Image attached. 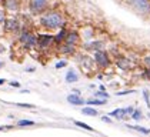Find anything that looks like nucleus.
<instances>
[{"mask_svg": "<svg viewBox=\"0 0 150 137\" xmlns=\"http://www.w3.org/2000/svg\"><path fill=\"white\" fill-rule=\"evenodd\" d=\"M127 129H132L134 131H139L142 134H150V129H146V127H140V126H132V124H126Z\"/></svg>", "mask_w": 150, "mask_h": 137, "instance_id": "6ab92c4d", "label": "nucleus"}, {"mask_svg": "<svg viewBox=\"0 0 150 137\" xmlns=\"http://www.w3.org/2000/svg\"><path fill=\"white\" fill-rule=\"evenodd\" d=\"M32 34H33V33H32L30 30H27V29H26V30H22V32H20V36H19V42L23 44L24 42H26V40H27V39L32 36Z\"/></svg>", "mask_w": 150, "mask_h": 137, "instance_id": "412c9836", "label": "nucleus"}, {"mask_svg": "<svg viewBox=\"0 0 150 137\" xmlns=\"http://www.w3.org/2000/svg\"><path fill=\"white\" fill-rule=\"evenodd\" d=\"M147 117H149V119H150V113H147Z\"/></svg>", "mask_w": 150, "mask_h": 137, "instance_id": "79ce46f5", "label": "nucleus"}, {"mask_svg": "<svg viewBox=\"0 0 150 137\" xmlns=\"http://www.w3.org/2000/svg\"><path fill=\"white\" fill-rule=\"evenodd\" d=\"M4 32L6 33H16L19 32V27H20V23H19V19L17 17H10L4 22Z\"/></svg>", "mask_w": 150, "mask_h": 137, "instance_id": "423d86ee", "label": "nucleus"}, {"mask_svg": "<svg viewBox=\"0 0 150 137\" xmlns=\"http://www.w3.org/2000/svg\"><path fill=\"white\" fill-rule=\"evenodd\" d=\"M66 34H67V30L64 29V26H63V27H60V29H59V32L54 34V43L60 46L62 43H63V42H64V39H66Z\"/></svg>", "mask_w": 150, "mask_h": 137, "instance_id": "ddd939ff", "label": "nucleus"}, {"mask_svg": "<svg viewBox=\"0 0 150 137\" xmlns=\"http://www.w3.org/2000/svg\"><path fill=\"white\" fill-rule=\"evenodd\" d=\"M94 97H99V99H109V93L104 91V90L96 91V93H94Z\"/></svg>", "mask_w": 150, "mask_h": 137, "instance_id": "393cba45", "label": "nucleus"}, {"mask_svg": "<svg viewBox=\"0 0 150 137\" xmlns=\"http://www.w3.org/2000/svg\"><path fill=\"white\" fill-rule=\"evenodd\" d=\"M93 60H94V63L97 64V67H100V68H107L110 66V63H112L109 53L102 50V49L93 52Z\"/></svg>", "mask_w": 150, "mask_h": 137, "instance_id": "f03ea898", "label": "nucleus"}, {"mask_svg": "<svg viewBox=\"0 0 150 137\" xmlns=\"http://www.w3.org/2000/svg\"><path fill=\"white\" fill-rule=\"evenodd\" d=\"M3 4L9 13H16L20 7V0H3Z\"/></svg>", "mask_w": 150, "mask_h": 137, "instance_id": "0eeeda50", "label": "nucleus"}, {"mask_svg": "<svg viewBox=\"0 0 150 137\" xmlns=\"http://www.w3.org/2000/svg\"><path fill=\"white\" fill-rule=\"evenodd\" d=\"M27 126H35V121L33 120H26V119L17 121V127H27Z\"/></svg>", "mask_w": 150, "mask_h": 137, "instance_id": "b1692460", "label": "nucleus"}, {"mask_svg": "<svg viewBox=\"0 0 150 137\" xmlns=\"http://www.w3.org/2000/svg\"><path fill=\"white\" fill-rule=\"evenodd\" d=\"M23 47L24 49H35V47H37V36H36V34H32L23 43Z\"/></svg>", "mask_w": 150, "mask_h": 137, "instance_id": "dca6fc26", "label": "nucleus"}, {"mask_svg": "<svg viewBox=\"0 0 150 137\" xmlns=\"http://www.w3.org/2000/svg\"><path fill=\"white\" fill-rule=\"evenodd\" d=\"M73 123L77 126V127H80V129H84V130H87V131H93V130H94L92 126H89L87 123H84V121H79V120H74Z\"/></svg>", "mask_w": 150, "mask_h": 137, "instance_id": "4be33fe9", "label": "nucleus"}, {"mask_svg": "<svg viewBox=\"0 0 150 137\" xmlns=\"http://www.w3.org/2000/svg\"><path fill=\"white\" fill-rule=\"evenodd\" d=\"M143 97H144V102L147 104V107L150 109V91L149 90H143Z\"/></svg>", "mask_w": 150, "mask_h": 137, "instance_id": "cd10ccee", "label": "nucleus"}, {"mask_svg": "<svg viewBox=\"0 0 150 137\" xmlns=\"http://www.w3.org/2000/svg\"><path fill=\"white\" fill-rule=\"evenodd\" d=\"M134 90H125V91H116V96H126V94H132Z\"/></svg>", "mask_w": 150, "mask_h": 137, "instance_id": "7c9ffc66", "label": "nucleus"}, {"mask_svg": "<svg viewBox=\"0 0 150 137\" xmlns=\"http://www.w3.org/2000/svg\"><path fill=\"white\" fill-rule=\"evenodd\" d=\"M79 81V74H77V71L76 70H73V68H70L67 70V73H66V83H77Z\"/></svg>", "mask_w": 150, "mask_h": 137, "instance_id": "4468645a", "label": "nucleus"}, {"mask_svg": "<svg viewBox=\"0 0 150 137\" xmlns=\"http://www.w3.org/2000/svg\"><path fill=\"white\" fill-rule=\"evenodd\" d=\"M143 61H144L146 67H150V54H147V56H144V59H143Z\"/></svg>", "mask_w": 150, "mask_h": 137, "instance_id": "72a5a7b5", "label": "nucleus"}, {"mask_svg": "<svg viewBox=\"0 0 150 137\" xmlns=\"http://www.w3.org/2000/svg\"><path fill=\"white\" fill-rule=\"evenodd\" d=\"M59 52L62 53V54H74V52H76V46L73 44H69V43H62L60 47H59Z\"/></svg>", "mask_w": 150, "mask_h": 137, "instance_id": "9b49d317", "label": "nucleus"}, {"mask_svg": "<svg viewBox=\"0 0 150 137\" xmlns=\"http://www.w3.org/2000/svg\"><path fill=\"white\" fill-rule=\"evenodd\" d=\"M47 4H49V0H30L29 10L32 14H42L47 9Z\"/></svg>", "mask_w": 150, "mask_h": 137, "instance_id": "7ed1b4c3", "label": "nucleus"}, {"mask_svg": "<svg viewBox=\"0 0 150 137\" xmlns=\"http://www.w3.org/2000/svg\"><path fill=\"white\" fill-rule=\"evenodd\" d=\"M133 110H134V107H133V106H130V107H126V109H125V112H126V116H132Z\"/></svg>", "mask_w": 150, "mask_h": 137, "instance_id": "473e14b6", "label": "nucleus"}, {"mask_svg": "<svg viewBox=\"0 0 150 137\" xmlns=\"http://www.w3.org/2000/svg\"><path fill=\"white\" fill-rule=\"evenodd\" d=\"M4 83H6V80H4V79H0V86H1V84H4Z\"/></svg>", "mask_w": 150, "mask_h": 137, "instance_id": "58836bf2", "label": "nucleus"}, {"mask_svg": "<svg viewBox=\"0 0 150 137\" xmlns=\"http://www.w3.org/2000/svg\"><path fill=\"white\" fill-rule=\"evenodd\" d=\"M0 4H3V0H0Z\"/></svg>", "mask_w": 150, "mask_h": 137, "instance_id": "a19ab883", "label": "nucleus"}, {"mask_svg": "<svg viewBox=\"0 0 150 137\" xmlns=\"http://www.w3.org/2000/svg\"><path fill=\"white\" fill-rule=\"evenodd\" d=\"M116 64H117V67L122 68V70H130V68L133 67V64L130 63V60L127 57H119L117 61H116Z\"/></svg>", "mask_w": 150, "mask_h": 137, "instance_id": "f8f14e48", "label": "nucleus"}, {"mask_svg": "<svg viewBox=\"0 0 150 137\" xmlns=\"http://www.w3.org/2000/svg\"><path fill=\"white\" fill-rule=\"evenodd\" d=\"M35 70H36L35 67H29V68H26V71H29V73H33Z\"/></svg>", "mask_w": 150, "mask_h": 137, "instance_id": "4c0bfd02", "label": "nucleus"}, {"mask_svg": "<svg viewBox=\"0 0 150 137\" xmlns=\"http://www.w3.org/2000/svg\"><path fill=\"white\" fill-rule=\"evenodd\" d=\"M81 114H86V116H97V114H99V112H97L93 106H87V107H83Z\"/></svg>", "mask_w": 150, "mask_h": 137, "instance_id": "aec40b11", "label": "nucleus"}, {"mask_svg": "<svg viewBox=\"0 0 150 137\" xmlns=\"http://www.w3.org/2000/svg\"><path fill=\"white\" fill-rule=\"evenodd\" d=\"M129 1L132 7L139 13H143V14L150 13V0H129Z\"/></svg>", "mask_w": 150, "mask_h": 137, "instance_id": "20e7f679", "label": "nucleus"}, {"mask_svg": "<svg viewBox=\"0 0 150 137\" xmlns=\"http://www.w3.org/2000/svg\"><path fill=\"white\" fill-rule=\"evenodd\" d=\"M40 24L46 30H59L64 26V19L59 11H46L40 16Z\"/></svg>", "mask_w": 150, "mask_h": 137, "instance_id": "f257e3e1", "label": "nucleus"}, {"mask_svg": "<svg viewBox=\"0 0 150 137\" xmlns=\"http://www.w3.org/2000/svg\"><path fill=\"white\" fill-rule=\"evenodd\" d=\"M112 120H113V119H112L110 116H103V117H102V121H104V123H109V124L112 123Z\"/></svg>", "mask_w": 150, "mask_h": 137, "instance_id": "2f4dec72", "label": "nucleus"}, {"mask_svg": "<svg viewBox=\"0 0 150 137\" xmlns=\"http://www.w3.org/2000/svg\"><path fill=\"white\" fill-rule=\"evenodd\" d=\"M93 33H94V30H93V29H89V30L83 29V37H84V39H87V40L93 37Z\"/></svg>", "mask_w": 150, "mask_h": 137, "instance_id": "a878e982", "label": "nucleus"}, {"mask_svg": "<svg viewBox=\"0 0 150 137\" xmlns=\"http://www.w3.org/2000/svg\"><path fill=\"white\" fill-rule=\"evenodd\" d=\"M109 116L112 117V119H116V120H123V119H126V112H125V109H115L113 112H110Z\"/></svg>", "mask_w": 150, "mask_h": 137, "instance_id": "2eb2a0df", "label": "nucleus"}, {"mask_svg": "<svg viewBox=\"0 0 150 137\" xmlns=\"http://www.w3.org/2000/svg\"><path fill=\"white\" fill-rule=\"evenodd\" d=\"M107 102V99H99V97H92V99H89V100H86V104L87 106H103L106 104Z\"/></svg>", "mask_w": 150, "mask_h": 137, "instance_id": "f3484780", "label": "nucleus"}, {"mask_svg": "<svg viewBox=\"0 0 150 137\" xmlns=\"http://www.w3.org/2000/svg\"><path fill=\"white\" fill-rule=\"evenodd\" d=\"M17 107H24V109H36L35 104H29V103H16Z\"/></svg>", "mask_w": 150, "mask_h": 137, "instance_id": "c85d7f7f", "label": "nucleus"}, {"mask_svg": "<svg viewBox=\"0 0 150 137\" xmlns=\"http://www.w3.org/2000/svg\"><path fill=\"white\" fill-rule=\"evenodd\" d=\"M66 66H67V61H66V60H60V61L56 63V66H54V67L56 68H63V67H66Z\"/></svg>", "mask_w": 150, "mask_h": 137, "instance_id": "c756f323", "label": "nucleus"}, {"mask_svg": "<svg viewBox=\"0 0 150 137\" xmlns=\"http://www.w3.org/2000/svg\"><path fill=\"white\" fill-rule=\"evenodd\" d=\"M53 43H54V34L40 33L37 36V46L40 49H49Z\"/></svg>", "mask_w": 150, "mask_h": 137, "instance_id": "39448f33", "label": "nucleus"}, {"mask_svg": "<svg viewBox=\"0 0 150 137\" xmlns=\"http://www.w3.org/2000/svg\"><path fill=\"white\" fill-rule=\"evenodd\" d=\"M67 102L73 106H84L86 104V100L81 97L80 94H76V93H71L67 96Z\"/></svg>", "mask_w": 150, "mask_h": 137, "instance_id": "6e6552de", "label": "nucleus"}, {"mask_svg": "<svg viewBox=\"0 0 150 137\" xmlns=\"http://www.w3.org/2000/svg\"><path fill=\"white\" fill-rule=\"evenodd\" d=\"M1 66H3V63H1V61H0V67H1Z\"/></svg>", "mask_w": 150, "mask_h": 137, "instance_id": "ea45409f", "label": "nucleus"}, {"mask_svg": "<svg viewBox=\"0 0 150 137\" xmlns=\"http://www.w3.org/2000/svg\"><path fill=\"white\" fill-rule=\"evenodd\" d=\"M93 57H89L86 56V54H83V56H79V63H80L81 68H84V70H92L93 68Z\"/></svg>", "mask_w": 150, "mask_h": 137, "instance_id": "1a4fd4ad", "label": "nucleus"}, {"mask_svg": "<svg viewBox=\"0 0 150 137\" xmlns=\"http://www.w3.org/2000/svg\"><path fill=\"white\" fill-rule=\"evenodd\" d=\"M144 77L150 80V67H146V71H144Z\"/></svg>", "mask_w": 150, "mask_h": 137, "instance_id": "f704fd0d", "label": "nucleus"}, {"mask_svg": "<svg viewBox=\"0 0 150 137\" xmlns=\"http://www.w3.org/2000/svg\"><path fill=\"white\" fill-rule=\"evenodd\" d=\"M6 13H7V10H6V9H0V24H4V22L7 20Z\"/></svg>", "mask_w": 150, "mask_h": 137, "instance_id": "bb28decb", "label": "nucleus"}, {"mask_svg": "<svg viewBox=\"0 0 150 137\" xmlns=\"http://www.w3.org/2000/svg\"><path fill=\"white\" fill-rule=\"evenodd\" d=\"M9 129H12V126H7V127H1V126H0V131H6V130H9Z\"/></svg>", "mask_w": 150, "mask_h": 137, "instance_id": "e433bc0d", "label": "nucleus"}, {"mask_svg": "<svg viewBox=\"0 0 150 137\" xmlns=\"http://www.w3.org/2000/svg\"><path fill=\"white\" fill-rule=\"evenodd\" d=\"M102 47H103V42H92V43H86V44H84V49H86V50H92V52L100 50Z\"/></svg>", "mask_w": 150, "mask_h": 137, "instance_id": "a211bd4d", "label": "nucleus"}, {"mask_svg": "<svg viewBox=\"0 0 150 137\" xmlns=\"http://www.w3.org/2000/svg\"><path fill=\"white\" fill-rule=\"evenodd\" d=\"M80 42V34L77 32H67L66 34V39H64V43H69V44L77 46Z\"/></svg>", "mask_w": 150, "mask_h": 137, "instance_id": "9d476101", "label": "nucleus"}, {"mask_svg": "<svg viewBox=\"0 0 150 137\" xmlns=\"http://www.w3.org/2000/svg\"><path fill=\"white\" fill-rule=\"evenodd\" d=\"M10 86H13V87H19L20 84H19V81H10Z\"/></svg>", "mask_w": 150, "mask_h": 137, "instance_id": "c9c22d12", "label": "nucleus"}, {"mask_svg": "<svg viewBox=\"0 0 150 137\" xmlns=\"http://www.w3.org/2000/svg\"><path fill=\"white\" fill-rule=\"evenodd\" d=\"M130 117H132V119H133L134 121H140V120L143 119V114H142V110H140V109H134Z\"/></svg>", "mask_w": 150, "mask_h": 137, "instance_id": "5701e85b", "label": "nucleus"}]
</instances>
